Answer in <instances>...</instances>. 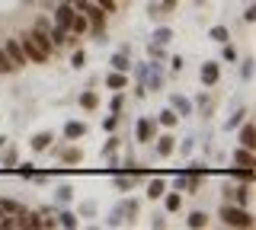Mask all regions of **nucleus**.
Listing matches in <instances>:
<instances>
[{
  "label": "nucleus",
  "instance_id": "58836bf2",
  "mask_svg": "<svg viewBox=\"0 0 256 230\" xmlns=\"http://www.w3.org/2000/svg\"><path fill=\"white\" fill-rule=\"evenodd\" d=\"M0 208H4V214H20L26 205H20V202H13V198H0Z\"/></svg>",
  "mask_w": 256,
  "mask_h": 230
},
{
  "label": "nucleus",
  "instance_id": "72a5a7b5",
  "mask_svg": "<svg viewBox=\"0 0 256 230\" xmlns=\"http://www.w3.org/2000/svg\"><path fill=\"white\" fill-rule=\"evenodd\" d=\"M148 61H166V45L148 42Z\"/></svg>",
  "mask_w": 256,
  "mask_h": 230
},
{
  "label": "nucleus",
  "instance_id": "39448f33",
  "mask_svg": "<svg viewBox=\"0 0 256 230\" xmlns=\"http://www.w3.org/2000/svg\"><path fill=\"white\" fill-rule=\"evenodd\" d=\"M144 90L148 93H160L164 90V61H148V74H144Z\"/></svg>",
  "mask_w": 256,
  "mask_h": 230
},
{
  "label": "nucleus",
  "instance_id": "6ab92c4d",
  "mask_svg": "<svg viewBox=\"0 0 256 230\" xmlns=\"http://www.w3.org/2000/svg\"><path fill=\"white\" fill-rule=\"evenodd\" d=\"M109 64H112V70H122V74H132V64H134V61H132V54H128V51H122V48H118V51L109 58Z\"/></svg>",
  "mask_w": 256,
  "mask_h": 230
},
{
  "label": "nucleus",
  "instance_id": "09e8293b",
  "mask_svg": "<svg viewBox=\"0 0 256 230\" xmlns=\"http://www.w3.org/2000/svg\"><path fill=\"white\" fill-rule=\"evenodd\" d=\"M182 67H186V61H182V54H173V58H170V70H173V74H180Z\"/></svg>",
  "mask_w": 256,
  "mask_h": 230
},
{
  "label": "nucleus",
  "instance_id": "423d86ee",
  "mask_svg": "<svg viewBox=\"0 0 256 230\" xmlns=\"http://www.w3.org/2000/svg\"><path fill=\"white\" fill-rule=\"evenodd\" d=\"M86 122L84 118H68L64 122V128H61V134H64V141H80V138H86Z\"/></svg>",
  "mask_w": 256,
  "mask_h": 230
},
{
  "label": "nucleus",
  "instance_id": "f8f14e48",
  "mask_svg": "<svg viewBox=\"0 0 256 230\" xmlns=\"http://www.w3.org/2000/svg\"><path fill=\"white\" fill-rule=\"evenodd\" d=\"M237 128H240V147H246V150H256V125L244 118V122H240Z\"/></svg>",
  "mask_w": 256,
  "mask_h": 230
},
{
  "label": "nucleus",
  "instance_id": "a18cd8bd",
  "mask_svg": "<svg viewBox=\"0 0 256 230\" xmlns=\"http://www.w3.org/2000/svg\"><path fill=\"white\" fill-rule=\"evenodd\" d=\"M93 3L100 6V10H106V16H109V13H118V3H116V0H93Z\"/></svg>",
  "mask_w": 256,
  "mask_h": 230
},
{
  "label": "nucleus",
  "instance_id": "dca6fc26",
  "mask_svg": "<svg viewBox=\"0 0 256 230\" xmlns=\"http://www.w3.org/2000/svg\"><path fill=\"white\" fill-rule=\"evenodd\" d=\"M154 141H157V157H164V160H166V157L176 154V138H173L170 131H166V134H157Z\"/></svg>",
  "mask_w": 256,
  "mask_h": 230
},
{
  "label": "nucleus",
  "instance_id": "ddd939ff",
  "mask_svg": "<svg viewBox=\"0 0 256 230\" xmlns=\"http://www.w3.org/2000/svg\"><path fill=\"white\" fill-rule=\"evenodd\" d=\"M230 202L240 205V208H250L253 205V182H240L234 189V198H230Z\"/></svg>",
  "mask_w": 256,
  "mask_h": 230
},
{
  "label": "nucleus",
  "instance_id": "49530a36",
  "mask_svg": "<svg viewBox=\"0 0 256 230\" xmlns=\"http://www.w3.org/2000/svg\"><path fill=\"white\" fill-rule=\"evenodd\" d=\"M116 128H118V115H112V112H109L106 118H102V131H109V134H112Z\"/></svg>",
  "mask_w": 256,
  "mask_h": 230
},
{
  "label": "nucleus",
  "instance_id": "864d4df0",
  "mask_svg": "<svg viewBox=\"0 0 256 230\" xmlns=\"http://www.w3.org/2000/svg\"><path fill=\"white\" fill-rule=\"evenodd\" d=\"M150 227H154V230L166 227V218H164V214H154V218H150Z\"/></svg>",
  "mask_w": 256,
  "mask_h": 230
},
{
  "label": "nucleus",
  "instance_id": "c85d7f7f",
  "mask_svg": "<svg viewBox=\"0 0 256 230\" xmlns=\"http://www.w3.org/2000/svg\"><path fill=\"white\" fill-rule=\"evenodd\" d=\"M106 86H109V90H125V86H128V74L112 70V74H106Z\"/></svg>",
  "mask_w": 256,
  "mask_h": 230
},
{
  "label": "nucleus",
  "instance_id": "f3484780",
  "mask_svg": "<svg viewBox=\"0 0 256 230\" xmlns=\"http://www.w3.org/2000/svg\"><path fill=\"white\" fill-rule=\"evenodd\" d=\"M160 202H164V211L166 214H176L182 208V192H176V189H166L164 195H160Z\"/></svg>",
  "mask_w": 256,
  "mask_h": 230
},
{
  "label": "nucleus",
  "instance_id": "aec40b11",
  "mask_svg": "<svg viewBox=\"0 0 256 230\" xmlns=\"http://www.w3.org/2000/svg\"><path fill=\"white\" fill-rule=\"evenodd\" d=\"M77 102H80L84 112H96V109H100V93H96V90H80Z\"/></svg>",
  "mask_w": 256,
  "mask_h": 230
},
{
  "label": "nucleus",
  "instance_id": "2f4dec72",
  "mask_svg": "<svg viewBox=\"0 0 256 230\" xmlns=\"http://www.w3.org/2000/svg\"><path fill=\"white\" fill-rule=\"evenodd\" d=\"M16 163H20V154H16V147L6 144V147H4V173H13Z\"/></svg>",
  "mask_w": 256,
  "mask_h": 230
},
{
  "label": "nucleus",
  "instance_id": "e433bc0d",
  "mask_svg": "<svg viewBox=\"0 0 256 230\" xmlns=\"http://www.w3.org/2000/svg\"><path fill=\"white\" fill-rule=\"evenodd\" d=\"M221 58L228 61V64H237V61H240V51H237L230 42H224V45H221Z\"/></svg>",
  "mask_w": 256,
  "mask_h": 230
},
{
  "label": "nucleus",
  "instance_id": "a19ab883",
  "mask_svg": "<svg viewBox=\"0 0 256 230\" xmlns=\"http://www.w3.org/2000/svg\"><path fill=\"white\" fill-rule=\"evenodd\" d=\"M253 64H256L253 58H244V61H240V77H244V80H253Z\"/></svg>",
  "mask_w": 256,
  "mask_h": 230
},
{
  "label": "nucleus",
  "instance_id": "603ef678",
  "mask_svg": "<svg viewBox=\"0 0 256 230\" xmlns=\"http://www.w3.org/2000/svg\"><path fill=\"white\" fill-rule=\"evenodd\" d=\"M234 179H228V182H224V186H221V192H224V202H230V198H234Z\"/></svg>",
  "mask_w": 256,
  "mask_h": 230
},
{
  "label": "nucleus",
  "instance_id": "412c9836",
  "mask_svg": "<svg viewBox=\"0 0 256 230\" xmlns=\"http://www.w3.org/2000/svg\"><path fill=\"white\" fill-rule=\"evenodd\" d=\"M68 32L74 35V38H84L86 32H90V19H86L84 13L77 10V13H74V19H70V29H68Z\"/></svg>",
  "mask_w": 256,
  "mask_h": 230
},
{
  "label": "nucleus",
  "instance_id": "6e6d98bb",
  "mask_svg": "<svg viewBox=\"0 0 256 230\" xmlns=\"http://www.w3.org/2000/svg\"><path fill=\"white\" fill-rule=\"evenodd\" d=\"M148 96V90H144V83H134V99H144Z\"/></svg>",
  "mask_w": 256,
  "mask_h": 230
},
{
  "label": "nucleus",
  "instance_id": "4c0bfd02",
  "mask_svg": "<svg viewBox=\"0 0 256 230\" xmlns=\"http://www.w3.org/2000/svg\"><path fill=\"white\" fill-rule=\"evenodd\" d=\"M70 67H74V70H84L86 67V51L84 48H74V51H70Z\"/></svg>",
  "mask_w": 256,
  "mask_h": 230
},
{
  "label": "nucleus",
  "instance_id": "4468645a",
  "mask_svg": "<svg viewBox=\"0 0 256 230\" xmlns=\"http://www.w3.org/2000/svg\"><path fill=\"white\" fill-rule=\"evenodd\" d=\"M29 35L36 38V45H38V48H42V51L48 54V58H52V54H54V45H52V38H48V29H42V26H32V29H29Z\"/></svg>",
  "mask_w": 256,
  "mask_h": 230
},
{
  "label": "nucleus",
  "instance_id": "473e14b6",
  "mask_svg": "<svg viewBox=\"0 0 256 230\" xmlns=\"http://www.w3.org/2000/svg\"><path fill=\"white\" fill-rule=\"evenodd\" d=\"M230 179H237V182H253V166H230Z\"/></svg>",
  "mask_w": 256,
  "mask_h": 230
},
{
  "label": "nucleus",
  "instance_id": "7c9ffc66",
  "mask_svg": "<svg viewBox=\"0 0 256 230\" xmlns=\"http://www.w3.org/2000/svg\"><path fill=\"white\" fill-rule=\"evenodd\" d=\"M208 38L218 42V45H224V42H230V29L228 26H212V29H208Z\"/></svg>",
  "mask_w": 256,
  "mask_h": 230
},
{
  "label": "nucleus",
  "instance_id": "9b49d317",
  "mask_svg": "<svg viewBox=\"0 0 256 230\" xmlns=\"http://www.w3.org/2000/svg\"><path fill=\"white\" fill-rule=\"evenodd\" d=\"M74 3H54V26H61V29H70V19H74Z\"/></svg>",
  "mask_w": 256,
  "mask_h": 230
},
{
  "label": "nucleus",
  "instance_id": "8fccbe9b",
  "mask_svg": "<svg viewBox=\"0 0 256 230\" xmlns=\"http://www.w3.org/2000/svg\"><path fill=\"white\" fill-rule=\"evenodd\" d=\"M157 3H160V10H164V16H166V13H173L176 6H180V0H157Z\"/></svg>",
  "mask_w": 256,
  "mask_h": 230
},
{
  "label": "nucleus",
  "instance_id": "6e6552de",
  "mask_svg": "<svg viewBox=\"0 0 256 230\" xmlns=\"http://www.w3.org/2000/svg\"><path fill=\"white\" fill-rule=\"evenodd\" d=\"M170 109L180 118H189V115H196V109H192V99L189 96H182V93H170Z\"/></svg>",
  "mask_w": 256,
  "mask_h": 230
},
{
  "label": "nucleus",
  "instance_id": "7ed1b4c3",
  "mask_svg": "<svg viewBox=\"0 0 256 230\" xmlns=\"http://www.w3.org/2000/svg\"><path fill=\"white\" fill-rule=\"evenodd\" d=\"M16 42H20V48H22V54H26L29 64H48V61H52V58H48V54L36 45V38L29 35V29H26V32H20V38H16Z\"/></svg>",
  "mask_w": 256,
  "mask_h": 230
},
{
  "label": "nucleus",
  "instance_id": "3c124183",
  "mask_svg": "<svg viewBox=\"0 0 256 230\" xmlns=\"http://www.w3.org/2000/svg\"><path fill=\"white\" fill-rule=\"evenodd\" d=\"M173 189H176V192H182V189H186V170H180V173H176V179H173Z\"/></svg>",
  "mask_w": 256,
  "mask_h": 230
},
{
  "label": "nucleus",
  "instance_id": "37998d69",
  "mask_svg": "<svg viewBox=\"0 0 256 230\" xmlns=\"http://www.w3.org/2000/svg\"><path fill=\"white\" fill-rule=\"evenodd\" d=\"M176 150H180V154H182V157H189V154H192V150H196V138H182V141H180V144H176Z\"/></svg>",
  "mask_w": 256,
  "mask_h": 230
},
{
  "label": "nucleus",
  "instance_id": "393cba45",
  "mask_svg": "<svg viewBox=\"0 0 256 230\" xmlns=\"http://www.w3.org/2000/svg\"><path fill=\"white\" fill-rule=\"evenodd\" d=\"M166 189H170V186H166V179H160V176H157V179H148V192H144V195H148L150 202H157V198L164 195Z\"/></svg>",
  "mask_w": 256,
  "mask_h": 230
},
{
  "label": "nucleus",
  "instance_id": "f257e3e1",
  "mask_svg": "<svg viewBox=\"0 0 256 230\" xmlns=\"http://www.w3.org/2000/svg\"><path fill=\"white\" fill-rule=\"evenodd\" d=\"M218 221H221V227H234V230H253L256 227L253 211L240 208V205H234V202H224L218 208Z\"/></svg>",
  "mask_w": 256,
  "mask_h": 230
},
{
  "label": "nucleus",
  "instance_id": "4be33fe9",
  "mask_svg": "<svg viewBox=\"0 0 256 230\" xmlns=\"http://www.w3.org/2000/svg\"><path fill=\"white\" fill-rule=\"evenodd\" d=\"M154 118H157V125H160V128H166V131H170V128H176V125H180V115H176V112H173L170 106H166V109H160V112H157Z\"/></svg>",
  "mask_w": 256,
  "mask_h": 230
},
{
  "label": "nucleus",
  "instance_id": "5fc2aeb1",
  "mask_svg": "<svg viewBox=\"0 0 256 230\" xmlns=\"http://www.w3.org/2000/svg\"><path fill=\"white\" fill-rule=\"evenodd\" d=\"M244 19H246V22H256V3H253V0H250V6H246Z\"/></svg>",
  "mask_w": 256,
  "mask_h": 230
},
{
  "label": "nucleus",
  "instance_id": "79ce46f5",
  "mask_svg": "<svg viewBox=\"0 0 256 230\" xmlns=\"http://www.w3.org/2000/svg\"><path fill=\"white\" fill-rule=\"evenodd\" d=\"M148 16L154 19V22L164 19V10H160V3H157V0H148Z\"/></svg>",
  "mask_w": 256,
  "mask_h": 230
},
{
  "label": "nucleus",
  "instance_id": "c03bdc74",
  "mask_svg": "<svg viewBox=\"0 0 256 230\" xmlns=\"http://www.w3.org/2000/svg\"><path fill=\"white\" fill-rule=\"evenodd\" d=\"M13 64H10V58H6V51L4 48H0V77H6V74H13Z\"/></svg>",
  "mask_w": 256,
  "mask_h": 230
},
{
  "label": "nucleus",
  "instance_id": "bb28decb",
  "mask_svg": "<svg viewBox=\"0 0 256 230\" xmlns=\"http://www.w3.org/2000/svg\"><path fill=\"white\" fill-rule=\"evenodd\" d=\"M150 42H157V45H170V42H173V29L166 26V22H157V29H154V35H150Z\"/></svg>",
  "mask_w": 256,
  "mask_h": 230
},
{
  "label": "nucleus",
  "instance_id": "c756f323",
  "mask_svg": "<svg viewBox=\"0 0 256 230\" xmlns=\"http://www.w3.org/2000/svg\"><path fill=\"white\" fill-rule=\"evenodd\" d=\"M246 115H250V112H246V106H240V109H234V112H230V118H228V122H224V131H234V128H237L240 122H244Z\"/></svg>",
  "mask_w": 256,
  "mask_h": 230
},
{
  "label": "nucleus",
  "instance_id": "1a4fd4ad",
  "mask_svg": "<svg viewBox=\"0 0 256 230\" xmlns=\"http://www.w3.org/2000/svg\"><path fill=\"white\" fill-rule=\"evenodd\" d=\"M4 51H6V58H10V64H13L16 70L29 64V61H26V54H22V48H20V42H16V38H6V42H4Z\"/></svg>",
  "mask_w": 256,
  "mask_h": 230
},
{
  "label": "nucleus",
  "instance_id": "20e7f679",
  "mask_svg": "<svg viewBox=\"0 0 256 230\" xmlns=\"http://www.w3.org/2000/svg\"><path fill=\"white\" fill-rule=\"evenodd\" d=\"M157 118L154 115H141L138 122H134V141L138 144H154V138H157Z\"/></svg>",
  "mask_w": 256,
  "mask_h": 230
},
{
  "label": "nucleus",
  "instance_id": "a211bd4d",
  "mask_svg": "<svg viewBox=\"0 0 256 230\" xmlns=\"http://www.w3.org/2000/svg\"><path fill=\"white\" fill-rule=\"evenodd\" d=\"M52 144H54V131H38V134H32V141H29V147L36 150V154L52 150Z\"/></svg>",
  "mask_w": 256,
  "mask_h": 230
},
{
  "label": "nucleus",
  "instance_id": "b1692460",
  "mask_svg": "<svg viewBox=\"0 0 256 230\" xmlns=\"http://www.w3.org/2000/svg\"><path fill=\"white\" fill-rule=\"evenodd\" d=\"M70 202H74V186L64 182V186L54 189V208H64V205H70Z\"/></svg>",
  "mask_w": 256,
  "mask_h": 230
},
{
  "label": "nucleus",
  "instance_id": "9d476101",
  "mask_svg": "<svg viewBox=\"0 0 256 230\" xmlns=\"http://www.w3.org/2000/svg\"><path fill=\"white\" fill-rule=\"evenodd\" d=\"M54 221H58V227H64V230H77L80 227L77 211H70L68 205H64V208H54Z\"/></svg>",
  "mask_w": 256,
  "mask_h": 230
},
{
  "label": "nucleus",
  "instance_id": "f03ea898",
  "mask_svg": "<svg viewBox=\"0 0 256 230\" xmlns=\"http://www.w3.org/2000/svg\"><path fill=\"white\" fill-rule=\"evenodd\" d=\"M138 198H122V202L116 205V208L109 211V218H106V227H122V224H132L134 221V214H138Z\"/></svg>",
  "mask_w": 256,
  "mask_h": 230
},
{
  "label": "nucleus",
  "instance_id": "ea45409f",
  "mask_svg": "<svg viewBox=\"0 0 256 230\" xmlns=\"http://www.w3.org/2000/svg\"><path fill=\"white\" fill-rule=\"evenodd\" d=\"M13 173H16L20 179H32V173H36V163H16Z\"/></svg>",
  "mask_w": 256,
  "mask_h": 230
},
{
  "label": "nucleus",
  "instance_id": "c9c22d12",
  "mask_svg": "<svg viewBox=\"0 0 256 230\" xmlns=\"http://www.w3.org/2000/svg\"><path fill=\"white\" fill-rule=\"evenodd\" d=\"M122 109H125V93L116 90V96L109 99V112H112V115H122Z\"/></svg>",
  "mask_w": 256,
  "mask_h": 230
},
{
  "label": "nucleus",
  "instance_id": "f704fd0d",
  "mask_svg": "<svg viewBox=\"0 0 256 230\" xmlns=\"http://www.w3.org/2000/svg\"><path fill=\"white\" fill-rule=\"evenodd\" d=\"M96 211H100V205H96L93 198H86V202H80V208H77V218H96Z\"/></svg>",
  "mask_w": 256,
  "mask_h": 230
},
{
  "label": "nucleus",
  "instance_id": "a878e982",
  "mask_svg": "<svg viewBox=\"0 0 256 230\" xmlns=\"http://www.w3.org/2000/svg\"><path fill=\"white\" fill-rule=\"evenodd\" d=\"M234 166H256V157H253V150H246V147H234Z\"/></svg>",
  "mask_w": 256,
  "mask_h": 230
},
{
  "label": "nucleus",
  "instance_id": "4d7b16f0",
  "mask_svg": "<svg viewBox=\"0 0 256 230\" xmlns=\"http://www.w3.org/2000/svg\"><path fill=\"white\" fill-rule=\"evenodd\" d=\"M6 144H10V138H6V134H0V150H4Z\"/></svg>",
  "mask_w": 256,
  "mask_h": 230
},
{
  "label": "nucleus",
  "instance_id": "de8ad7c7",
  "mask_svg": "<svg viewBox=\"0 0 256 230\" xmlns=\"http://www.w3.org/2000/svg\"><path fill=\"white\" fill-rule=\"evenodd\" d=\"M116 147H118V138H116V131H112V138L102 144V157H109V154H116Z\"/></svg>",
  "mask_w": 256,
  "mask_h": 230
},
{
  "label": "nucleus",
  "instance_id": "cd10ccee",
  "mask_svg": "<svg viewBox=\"0 0 256 230\" xmlns=\"http://www.w3.org/2000/svg\"><path fill=\"white\" fill-rule=\"evenodd\" d=\"M192 109H198V115L208 118V115H212V109H214V102H212V96H208V93H198L196 102H192Z\"/></svg>",
  "mask_w": 256,
  "mask_h": 230
},
{
  "label": "nucleus",
  "instance_id": "2eb2a0df",
  "mask_svg": "<svg viewBox=\"0 0 256 230\" xmlns=\"http://www.w3.org/2000/svg\"><path fill=\"white\" fill-rule=\"evenodd\" d=\"M54 154L61 157V163H64V166H77V163H84V150H80V147H54Z\"/></svg>",
  "mask_w": 256,
  "mask_h": 230
},
{
  "label": "nucleus",
  "instance_id": "bf43d9fd",
  "mask_svg": "<svg viewBox=\"0 0 256 230\" xmlns=\"http://www.w3.org/2000/svg\"><path fill=\"white\" fill-rule=\"evenodd\" d=\"M196 3H205V0H196Z\"/></svg>",
  "mask_w": 256,
  "mask_h": 230
},
{
  "label": "nucleus",
  "instance_id": "0eeeda50",
  "mask_svg": "<svg viewBox=\"0 0 256 230\" xmlns=\"http://www.w3.org/2000/svg\"><path fill=\"white\" fill-rule=\"evenodd\" d=\"M198 80H202V86L208 90V86H214L221 80V64L218 61H205L202 67H198Z\"/></svg>",
  "mask_w": 256,
  "mask_h": 230
},
{
  "label": "nucleus",
  "instance_id": "5701e85b",
  "mask_svg": "<svg viewBox=\"0 0 256 230\" xmlns=\"http://www.w3.org/2000/svg\"><path fill=\"white\" fill-rule=\"evenodd\" d=\"M186 227H192V230H205V227H208V211H202V208L189 211V214H186Z\"/></svg>",
  "mask_w": 256,
  "mask_h": 230
},
{
  "label": "nucleus",
  "instance_id": "13d9d810",
  "mask_svg": "<svg viewBox=\"0 0 256 230\" xmlns=\"http://www.w3.org/2000/svg\"><path fill=\"white\" fill-rule=\"evenodd\" d=\"M54 3H74V0H54Z\"/></svg>",
  "mask_w": 256,
  "mask_h": 230
}]
</instances>
